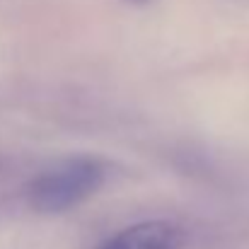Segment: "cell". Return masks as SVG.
I'll list each match as a JSON object with an SVG mask.
<instances>
[{"mask_svg": "<svg viewBox=\"0 0 249 249\" xmlns=\"http://www.w3.org/2000/svg\"><path fill=\"white\" fill-rule=\"evenodd\" d=\"M107 172L109 165L97 155H71L39 172L27 184L24 198L41 215L66 213L102 189Z\"/></svg>", "mask_w": 249, "mask_h": 249, "instance_id": "6da1fadb", "label": "cell"}, {"mask_svg": "<svg viewBox=\"0 0 249 249\" xmlns=\"http://www.w3.org/2000/svg\"><path fill=\"white\" fill-rule=\"evenodd\" d=\"M181 230L169 220H145L124 228L121 232L104 240L97 249H179Z\"/></svg>", "mask_w": 249, "mask_h": 249, "instance_id": "7a4b0ae2", "label": "cell"}, {"mask_svg": "<svg viewBox=\"0 0 249 249\" xmlns=\"http://www.w3.org/2000/svg\"><path fill=\"white\" fill-rule=\"evenodd\" d=\"M136 2H143V0H136Z\"/></svg>", "mask_w": 249, "mask_h": 249, "instance_id": "3957f363", "label": "cell"}]
</instances>
